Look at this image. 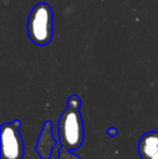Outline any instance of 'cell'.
<instances>
[{
    "mask_svg": "<svg viewBox=\"0 0 158 159\" xmlns=\"http://www.w3.org/2000/svg\"><path fill=\"white\" fill-rule=\"evenodd\" d=\"M30 40L37 46H47L53 37V12L48 3H38L32 10L27 22Z\"/></svg>",
    "mask_w": 158,
    "mask_h": 159,
    "instance_id": "cell-2",
    "label": "cell"
},
{
    "mask_svg": "<svg viewBox=\"0 0 158 159\" xmlns=\"http://www.w3.org/2000/svg\"><path fill=\"white\" fill-rule=\"evenodd\" d=\"M52 127V122L49 121V120L44 122L41 133L39 135L38 142H37V145L35 147V149L39 154L41 159H50L51 156H52L53 148L55 147L56 143L59 142V140L53 135Z\"/></svg>",
    "mask_w": 158,
    "mask_h": 159,
    "instance_id": "cell-4",
    "label": "cell"
},
{
    "mask_svg": "<svg viewBox=\"0 0 158 159\" xmlns=\"http://www.w3.org/2000/svg\"><path fill=\"white\" fill-rule=\"evenodd\" d=\"M81 100L73 94L67 100V107L62 113L57 124V138L62 147L75 152L81 147L84 140V125L80 114Z\"/></svg>",
    "mask_w": 158,
    "mask_h": 159,
    "instance_id": "cell-1",
    "label": "cell"
},
{
    "mask_svg": "<svg viewBox=\"0 0 158 159\" xmlns=\"http://www.w3.org/2000/svg\"><path fill=\"white\" fill-rule=\"evenodd\" d=\"M107 132H108V134H110V136H116L117 135V130L115 129V128H110Z\"/></svg>",
    "mask_w": 158,
    "mask_h": 159,
    "instance_id": "cell-6",
    "label": "cell"
},
{
    "mask_svg": "<svg viewBox=\"0 0 158 159\" xmlns=\"http://www.w3.org/2000/svg\"><path fill=\"white\" fill-rule=\"evenodd\" d=\"M151 159H158V153H156V154H155V155L153 156V157L151 158Z\"/></svg>",
    "mask_w": 158,
    "mask_h": 159,
    "instance_id": "cell-7",
    "label": "cell"
},
{
    "mask_svg": "<svg viewBox=\"0 0 158 159\" xmlns=\"http://www.w3.org/2000/svg\"><path fill=\"white\" fill-rule=\"evenodd\" d=\"M138 149L142 159H151L158 153V131H150L142 135Z\"/></svg>",
    "mask_w": 158,
    "mask_h": 159,
    "instance_id": "cell-5",
    "label": "cell"
},
{
    "mask_svg": "<svg viewBox=\"0 0 158 159\" xmlns=\"http://www.w3.org/2000/svg\"><path fill=\"white\" fill-rule=\"evenodd\" d=\"M21 121L13 120L1 126V159H23L25 145L20 133Z\"/></svg>",
    "mask_w": 158,
    "mask_h": 159,
    "instance_id": "cell-3",
    "label": "cell"
}]
</instances>
